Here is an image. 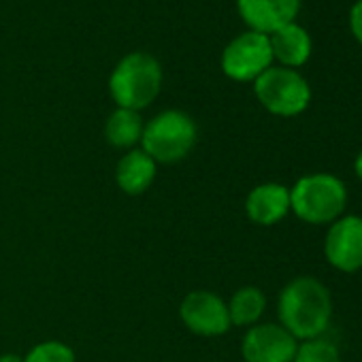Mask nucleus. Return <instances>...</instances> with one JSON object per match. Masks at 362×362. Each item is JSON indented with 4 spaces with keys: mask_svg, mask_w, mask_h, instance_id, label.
<instances>
[{
    "mask_svg": "<svg viewBox=\"0 0 362 362\" xmlns=\"http://www.w3.org/2000/svg\"><path fill=\"white\" fill-rule=\"evenodd\" d=\"M334 300L326 284L311 275H300L288 281L277 298L279 324L296 339L307 341L324 337L332 322Z\"/></svg>",
    "mask_w": 362,
    "mask_h": 362,
    "instance_id": "1",
    "label": "nucleus"
},
{
    "mask_svg": "<svg viewBox=\"0 0 362 362\" xmlns=\"http://www.w3.org/2000/svg\"><path fill=\"white\" fill-rule=\"evenodd\" d=\"M349 203L345 181L332 173H309L290 188V214L309 226H330Z\"/></svg>",
    "mask_w": 362,
    "mask_h": 362,
    "instance_id": "2",
    "label": "nucleus"
},
{
    "mask_svg": "<svg viewBox=\"0 0 362 362\" xmlns=\"http://www.w3.org/2000/svg\"><path fill=\"white\" fill-rule=\"evenodd\" d=\"M162 88V66L160 62L145 52H132L124 56L111 77L109 92L119 109L141 111L149 107Z\"/></svg>",
    "mask_w": 362,
    "mask_h": 362,
    "instance_id": "3",
    "label": "nucleus"
},
{
    "mask_svg": "<svg viewBox=\"0 0 362 362\" xmlns=\"http://www.w3.org/2000/svg\"><path fill=\"white\" fill-rule=\"evenodd\" d=\"M197 139V122L186 111L166 109L145 124L141 149L156 164H175L194 149Z\"/></svg>",
    "mask_w": 362,
    "mask_h": 362,
    "instance_id": "4",
    "label": "nucleus"
},
{
    "mask_svg": "<svg viewBox=\"0 0 362 362\" xmlns=\"http://www.w3.org/2000/svg\"><path fill=\"white\" fill-rule=\"evenodd\" d=\"M258 103L277 117H296L311 103L309 81L294 69L271 66L254 81Z\"/></svg>",
    "mask_w": 362,
    "mask_h": 362,
    "instance_id": "5",
    "label": "nucleus"
},
{
    "mask_svg": "<svg viewBox=\"0 0 362 362\" xmlns=\"http://www.w3.org/2000/svg\"><path fill=\"white\" fill-rule=\"evenodd\" d=\"M271 66H273V54H271L269 37L254 30L241 33L222 52L224 75L239 83H254Z\"/></svg>",
    "mask_w": 362,
    "mask_h": 362,
    "instance_id": "6",
    "label": "nucleus"
},
{
    "mask_svg": "<svg viewBox=\"0 0 362 362\" xmlns=\"http://www.w3.org/2000/svg\"><path fill=\"white\" fill-rule=\"evenodd\" d=\"M324 258L339 273L362 271V216L343 214L324 237Z\"/></svg>",
    "mask_w": 362,
    "mask_h": 362,
    "instance_id": "7",
    "label": "nucleus"
},
{
    "mask_svg": "<svg viewBox=\"0 0 362 362\" xmlns=\"http://www.w3.org/2000/svg\"><path fill=\"white\" fill-rule=\"evenodd\" d=\"M179 317L188 330L201 337H220L230 330L228 305L209 290H194L179 305Z\"/></svg>",
    "mask_w": 362,
    "mask_h": 362,
    "instance_id": "8",
    "label": "nucleus"
},
{
    "mask_svg": "<svg viewBox=\"0 0 362 362\" xmlns=\"http://www.w3.org/2000/svg\"><path fill=\"white\" fill-rule=\"evenodd\" d=\"M298 341L277 322H258L247 328L241 341L245 362H292Z\"/></svg>",
    "mask_w": 362,
    "mask_h": 362,
    "instance_id": "9",
    "label": "nucleus"
},
{
    "mask_svg": "<svg viewBox=\"0 0 362 362\" xmlns=\"http://www.w3.org/2000/svg\"><path fill=\"white\" fill-rule=\"evenodd\" d=\"M237 11L250 30L269 37L296 22L300 0H237Z\"/></svg>",
    "mask_w": 362,
    "mask_h": 362,
    "instance_id": "10",
    "label": "nucleus"
},
{
    "mask_svg": "<svg viewBox=\"0 0 362 362\" xmlns=\"http://www.w3.org/2000/svg\"><path fill=\"white\" fill-rule=\"evenodd\" d=\"M245 214L256 226H275L290 214V188L277 181L256 186L245 199Z\"/></svg>",
    "mask_w": 362,
    "mask_h": 362,
    "instance_id": "11",
    "label": "nucleus"
},
{
    "mask_svg": "<svg viewBox=\"0 0 362 362\" xmlns=\"http://www.w3.org/2000/svg\"><path fill=\"white\" fill-rule=\"evenodd\" d=\"M269 43H271L273 62H279V66L294 69V71L307 64V60L311 58V49H313L309 33L296 22L269 35Z\"/></svg>",
    "mask_w": 362,
    "mask_h": 362,
    "instance_id": "12",
    "label": "nucleus"
},
{
    "mask_svg": "<svg viewBox=\"0 0 362 362\" xmlns=\"http://www.w3.org/2000/svg\"><path fill=\"white\" fill-rule=\"evenodd\" d=\"M156 162L143 149H130L115 166V184L128 197H139L156 181Z\"/></svg>",
    "mask_w": 362,
    "mask_h": 362,
    "instance_id": "13",
    "label": "nucleus"
},
{
    "mask_svg": "<svg viewBox=\"0 0 362 362\" xmlns=\"http://www.w3.org/2000/svg\"><path fill=\"white\" fill-rule=\"evenodd\" d=\"M143 117L132 109H115L105 122V136L117 149H132L143 136Z\"/></svg>",
    "mask_w": 362,
    "mask_h": 362,
    "instance_id": "14",
    "label": "nucleus"
},
{
    "mask_svg": "<svg viewBox=\"0 0 362 362\" xmlns=\"http://www.w3.org/2000/svg\"><path fill=\"white\" fill-rule=\"evenodd\" d=\"M228 305V315L233 326H254L260 322L267 309V296L260 288L256 286H243L239 288L233 298L226 303Z\"/></svg>",
    "mask_w": 362,
    "mask_h": 362,
    "instance_id": "15",
    "label": "nucleus"
},
{
    "mask_svg": "<svg viewBox=\"0 0 362 362\" xmlns=\"http://www.w3.org/2000/svg\"><path fill=\"white\" fill-rule=\"evenodd\" d=\"M292 362H343L339 347L326 337L298 341Z\"/></svg>",
    "mask_w": 362,
    "mask_h": 362,
    "instance_id": "16",
    "label": "nucleus"
},
{
    "mask_svg": "<svg viewBox=\"0 0 362 362\" xmlns=\"http://www.w3.org/2000/svg\"><path fill=\"white\" fill-rule=\"evenodd\" d=\"M24 362H75V351L62 341H43L24 356Z\"/></svg>",
    "mask_w": 362,
    "mask_h": 362,
    "instance_id": "17",
    "label": "nucleus"
},
{
    "mask_svg": "<svg viewBox=\"0 0 362 362\" xmlns=\"http://www.w3.org/2000/svg\"><path fill=\"white\" fill-rule=\"evenodd\" d=\"M349 30L354 39L362 45V0H356L349 9Z\"/></svg>",
    "mask_w": 362,
    "mask_h": 362,
    "instance_id": "18",
    "label": "nucleus"
},
{
    "mask_svg": "<svg viewBox=\"0 0 362 362\" xmlns=\"http://www.w3.org/2000/svg\"><path fill=\"white\" fill-rule=\"evenodd\" d=\"M354 173H356V177H358V181L362 184V149L356 153V158H354Z\"/></svg>",
    "mask_w": 362,
    "mask_h": 362,
    "instance_id": "19",
    "label": "nucleus"
},
{
    "mask_svg": "<svg viewBox=\"0 0 362 362\" xmlns=\"http://www.w3.org/2000/svg\"><path fill=\"white\" fill-rule=\"evenodd\" d=\"M0 362H24V356H20V354H3V356H0Z\"/></svg>",
    "mask_w": 362,
    "mask_h": 362,
    "instance_id": "20",
    "label": "nucleus"
}]
</instances>
